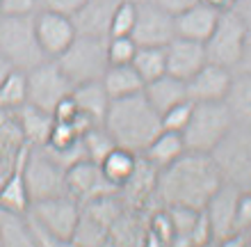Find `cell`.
Here are the masks:
<instances>
[{"label": "cell", "mask_w": 251, "mask_h": 247, "mask_svg": "<svg viewBox=\"0 0 251 247\" xmlns=\"http://www.w3.org/2000/svg\"><path fill=\"white\" fill-rule=\"evenodd\" d=\"M222 183L224 179L210 154L185 151L178 161L158 169L153 199L158 206H190L201 211Z\"/></svg>", "instance_id": "1"}, {"label": "cell", "mask_w": 251, "mask_h": 247, "mask_svg": "<svg viewBox=\"0 0 251 247\" xmlns=\"http://www.w3.org/2000/svg\"><path fill=\"white\" fill-rule=\"evenodd\" d=\"M103 126L112 135L117 147L130 149L135 154H142L151 144L153 137L162 131L160 114L149 103L144 92L110 101Z\"/></svg>", "instance_id": "2"}, {"label": "cell", "mask_w": 251, "mask_h": 247, "mask_svg": "<svg viewBox=\"0 0 251 247\" xmlns=\"http://www.w3.org/2000/svg\"><path fill=\"white\" fill-rule=\"evenodd\" d=\"M233 114L224 101H199L192 103V114L183 128V140L187 151L212 154L215 147L233 128Z\"/></svg>", "instance_id": "3"}, {"label": "cell", "mask_w": 251, "mask_h": 247, "mask_svg": "<svg viewBox=\"0 0 251 247\" xmlns=\"http://www.w3.org/2000/svg\"><path fill=\"white\" fill-rule=\"evenodd\" d=\"M0 53L12 69L30 71L48 60L37 37L34 14L27 16H7L0 14Z\"/></svg>", "instance_id": "4"}, {"label": "cell", "mask_w": 251, "mask_h": 247, "mask_svg": "<svg viewBox=\"0 0 251 247\" xmlns=\"http://www.w3.org/2000/svg\"><path fill=\"white\" fill-rule=\"evenodd\" d=\"M107 37L92 34H75V39L66 46L62 55L55 57L71 85H80L87 81H100L107 64Z\"/></svg>", "instance_id": "5"}, {"label": "cell", "mask_w": 251, "mask_h": 247, "mask_svg": "<svg viewBox=\"0 0 251 247\" xmlns=\"http://www.w3.org/2000/svg\"><path fill=\"white\" fill-rule=\"evenodd\" d=\"M208 62L235 69L245 62L247 55V26L235 7L222 9L212 34L205 39Z\"/></svg>", "instance_id": "6"}, {"label": "cell", "mask_w": 251, "mask_h": 247, "mask_svg": "<svg viewBox=\"0 0 251 247\" xmlns=\"http://www.w3.org/2000/svg\"><path fill=\"white\" fill-rule=\"evenodd\" d=\"M210 156L226 183L240 190H251V126L233 124Z\"/></svg>", "instance_id": "7"}, {"label": "cell", "mask_w": 251, "mask_h": 247, "mask_svg": "<svg viewBox=\"0 0 251 247\" xmlns=\"http://www.w3.org/2000/svg\"><path fill=\"white\" fill-rule=\"evenodd\" d=\"M23 179H25L30 199H50L69 194L66 190V169L60 167L50 156L44 151V147L30 144L23 158Z\"/></svg>", "instance_id": "8"}, {"label": "cell", "mask_w": 251, "mask_h": 247, "mask_svg": "<svg viewBox=\"0 0 251 247\" xmlns=\"http://www.w3.org/2000/svg\"><path fill=\"white\" fill-rule=\"evenodd\" d=\"M27 78V103L46 110L53 114L55 106L60 103L64 96H69L73 89L71 81L64 76L60 64L55 60H44L34 69L25 71Z\"/></svg>", "instance_id": "9"}, {"label": "cell", "mask_w": 251, "mask_h": 247, "mask_svg": "<svg viewBox=\"0 0 251 247\" xmlns=\"http://www.w3.org/2000/svg\"><path fill=\"white\" fill-rule=\"evenodd\" d=\"M27 211L57 238L60 245H64V243H71V236L75 231L82 206L73 199L71 194H62V197L32 201Z\"/></svg>", "instance_id": "10"}, {"label": "cell", "mask_w": 251, "mask_h": 247, "mask_svg": "<svg viewBox=\"0 0 251 247\" xmlns=\"http://www.w3.org/2000/svg\"><path fill=\"white\" fill-rule=\"evenodd\" d=\"M240 188L231 183H222V186L212 192L208 204L203 206L205 218L210 222L212 231V245H222V243L238 231V199H240Z\"/></svg>", "instance_id": "11"}, {"label": "cell", "mask_w": 251, "mask_h": 247, "mask_svg": "<svg viewBox=\"0 0 251 247\" xmlns=\"http://www.w3.org/2000/svg\"><path fill=\"white\" fill-rule=\"evenodd\" d=\"M66 190H69V194L78 201L80 206L99 199L103 194L119 192V188H114L105 179V174H103L99 163L89 161V158L75 163V165H71L66 169Z\"/></svg>", "instance_id": "12"}, {"label": "cell", "mask_w": 251, "mask_h": 247, "mask_svg": "<svg viewBox=\"0 0 251 247\" xmlns=\"http://www.w3.org/2000/svg\"><path fill=\"white\" fill-rule=\"evenodd\" d=\"M130 37L137 46H167L176 37L174 16L149 0H142L137 5V21Z\"/></svg>", "instance_id": "13"}, {"label": "cell", "mask_w": 251, "mask_h": 247, "mask_svg": "<svg viewBox=\"0 0 251 247\" xmlns=\"http://www.w3.org/2000/svg\"><path fill=\"white\" fill-rule=\"evenodd\" d=\"M34 27H37V37L44 48L46 57L55 60L57 55L66 51V46L75 39V26L73 19L60 12H50V9H41L34 12Z\"/></svg>", "instance_id": "14"}, {"label": "cell", "mask_w": 251, "mask_h": 247, "mask_svg": "<svg viewBox=\"0 0 251 247\" xmlns=\"http://www.w3.org/2000/svg\"><path fill=\"white\" fill-rule=\"evenodd\" d=\"M233 81V69H226L215 62H205L197 74L192 76L187 85V99L192 103L199 101H224Z\"/></svg>", "instance_id": "15"}, {"label": "cell", "mask_w": 251, "mask_h": 247, "mask_svg": "<svg viewBox=\"0 0 251 247\" xmlns=\"http://www.w3.org/2000/svg\"><path fill=\"white\" fill-rule=\"evenodd\" d=\"M165 57H167V74L176 76L180 81H190L192 76L208 62L205 44L183 39V37H174L167 44Z\"/></svg>", "instance_id": "16"}, {"label": "cell", "mask_w": 251, "mask_h": 247, "mask_svg": "<svg viewBox=\"0 0 251 247\" xmlns=\"http://www.w3.org/2000/svg\"><path fill=\"white\" fill-rule=\"evenodd\" d=\"M219 14H222V9L208 5L205 0H199V2H194L192 7H187L185 12H180L174 16L176 37L205 44V39L210 37L215 26H217Z\"/></svg>", "instance_id": "17"}, {"label": "cell", "mask_w": 251, "mask_h": 247, "mask_svg": "<svg viewBox=\"0 0 251 247\" xmlns=\"http://www.w3.org/2000/svg\"><path fill=\"white\" fill-rule=\"evenodd\" d=\"M30 144L19 154L16 165L12 167V172L5 176L2 186H0V211H9V213H27V208L32 204L30 192H27L25 179H23V158Z\"/></svg>", "instance_id": "18"}, {"label": "cell", "mask_w": 251, "mask_h": 247, "mask_svg": "<svg viewBox=\"0 0 251 247\" xmlns=\"http://www.w3.org/2000/svg\"><path fill=\"white\" fill-rule=\"evenodd\" d=\"M114 5H117V0H89L80 12L71 16L75 32L92 34V37H107Z\"/></svg>", "instance_id": "19"}, {"label": "cell", "mask_w": 251, "mask_h": 247, "mask_svg": "<svg viewBox=\"0 0 251 247\" xmlns=\"http://www.w3.org/2000/svg\"><path fill=\"white\" fill-rule=\"evenodd\" d=\"M142 92H144V96L149 99V103L155 108L158 114H162L165 110L174 108L176 103L187 101L185 81H180V78H176V76H172V74H165V76H160V78H155V81L146 82Z\"/></svg>", "instance_id": "20"}, {"label": "cell", "mask_w": 251, "mask_h": 247, "mask_svg": "<svg viewBox=\"0 0 251 247\" xmlns=\"http://www.w3.org/2000/svg\"><path fill=\"white\" fill-rule=\"evenodd\" d=\"M16 117H19L21 131H23V137H25L27 144H34V147H44L50 137V131H53L55 117L41 108L32 106V103H23L21 108L14 110Z\"/></svg>", "instance_id": "21"}, {"label": "cell", "mask_w": 251, "mask_h": 247, "mask_svg": "<svg viewBox=\"0 0 251 247\" xmlns=\"http://www.w3.org/2000/svg\"><path fill=\"white\" fill-rule=\"evenodd\" d=\"M71 96L75 101V106L82 114H87L89 119H94L96 124H103L110 108V94L105 92V87L100 81H87L80 85H73Z\"/></svg>", "instance_id": "22"}, {"label": "cell", "mask_w": 251, "mask_h": 247, "mask_svg": "<svg viewBox=\"0 0 251 247\" xmlns=\"http://www.w3.org/2000/svg\"><path fill=\"white\" fill-rule=\"evenodd\" d=\"M25 144L27 142L23 137L16 112L0 108V165L12 169L16 165L19 154L25 149Z\"/></svg>", "instance_id": "23"}, {"label": "cell", "mask_w": 251, "mask_h": 247, "mask_svg": "<svg viewBox=\"0 0 251 247\" xmlns=\"http://www.w3.org/2000/svg\"><path fill=\"white\" fill-rule=\"evenodd\" d=\"M185 140H183V133H176V131H160L155 137L151 140V144L142 151L139 156H144L146 161L151 163L155 169H162V167L172 165L174 161H178L180 156L185 154Z\"/></svg>", "instance_id": "24"}, {"label": "cell", "mask_w": 251, "mask_h": 247, "mask_svg": "<svg viewBox=\"0 0 251 247\" xmlns=\"http://www.w3.org/2000/svg\"><path fill=\"white\" fill-rule=\"evenodd\" d=\"M224 103L231 110L235 124L251 126V69H242L238 74H233Z\"/></svg>", "instance_id": "25"}, {"label": "cell", "mask_w": 251, "mask_h": 247, "mask_svg": "<svg viewBox=\"0 0 251 247\" xmlns=\"http://www.w3.org/2000/svg\"><path fill=\"white\" fill-rule=\"evenodd\" d=\"M110 99H124L130 94H137L144 89V81L139 78L132 64H110L100 78Z\"/></svg>", "instance_id": "26"}, {"label": "cell", "mask_w": 251, "mask_h": 247, "mask_svg": "<svg viewBox=\"0 0 251 247\" xmlns=\"http://www.w3.org/2000/svg\"><path fill=\"white\" fill-rule=\"evenodd\" d=\"M137 158L139 154L130 151V149H124V147H114L110 154L99 163L105 179L112 183L114 188H124L128 181H130L135 167H137Z\"/></svg>", "instance_id": "27"}, {"label": "cell", "mask_w": 251, "mask_h": 247, "mask_svg": "<svg viewBox=\"0 0 251 247\" xmlns=\"http://www.w3.org/2000/svg\"><path fill=\"white\" fill-rule=\"evenodd\" d=\"M0 245L7 247H34L32 234L27 227L25 213L0 211Z\"/></svg>", "instance_id": "28"}, {"label": "cell", "mask_w": 251, "mask_h": 247, "mask_svg": "<svg viewBox=\"0 0 251 247\" xmlns=\"http://www.w3.org/2000/svg\"><path fill=\"white\" fill-rule=\"evenodd\" d=\"M139 78L146 82L155 81L160 76L167 74V57H165V46H137V53L130 62Z\"/></svg>", "instance_id": "29"}, {"label": "cell", "mask_w": 251, "mask_h": 247, "mask_svg": "<svg viewBox=\"0 0 251 247\" xmlns=\"http://www.w3.org/2000/svg\"><path fill=\"white\" fill-rule=\"evenodd\" d=\"M71 243L75 245H87V247H99L110 243V229L105 224H100L94 215H89L82 208L78 218V224H75V231L71 236Z\"/></svg>", "instance_id": "30"}, {"label": "cell", "mask_w": 251, "mask_h": 247, "mask_svg": "<svg viewBox=\"0 0 251 247\" xmlns=\"http://www.w3.org/2000/svg\"><path fill=\"white\" fill-rule=\"evenodd\" d=\"M23 103H27V78L25 71L12 69L0 82V108L5 110H16Z\"/></svg>", "instance_id": "31"}, {"label": "cell", "mask_w": 251, "mask_h": 247, "mask_svg": "<svg viewBox=\"0 0 251 247\" xmlns=\"http://www.w3.org/2000/svg\"><path fill=\"white\" fill-rule=\"evenodd\" d=\"M144 243L146 245H172L174 243L172 218H169V211H167L165 206H158L149 215Z\"/></svg>", "instance_id": "32"}, {"label": "cell", "mask_w": 251, "mask_h": 247, "mask_svg": "<svg viewBox=\"0 0 251 247\" xmlns=\"http://www.w3.org/2000/svg\"><path fill=\"white\" fill-rule=\"evenodd\" d=\"M82 147H85L89 161L100 163L114 147H117V142L112 140V135L107 133V128L103 126V124H94L89 131L82 133Z\"/></svg>", "instance_id": "33"}, {"label": "cell", "mask_w": 251, "mask_h": 247, "mask_svg": "<svg viewBox=\"0 0 251 247\" xmlns=\"http://www.w3.org/2000/svg\"><path fill=\"white\" fill-rule=\"evenodd\" d=\"M169 211V218H172V227H174V243L172 245H187L190 247V236L192 229L197 224V218L201 211L190 206H165Z\"/></svg>", "instance_id": "34"}, {"label": "cell", "mask_w": 251, "mask_h": 247, "mask_svg": "<svg viewBox=\"0 0 251 247\" xmlns=\"http://www.w3.org/2000/svg\"><path fill=\"white\" fill-rule=\"evenodd\" d=\"M137 5L135 0H117L110 19V34L107 37H117V34H130L137 21Z\"/></svg>", "instance_id": "35"}, {"label": "cell", "mask_w": 251, "mask_h": 247, "mask_svg": "<svg viewBox=\"0 0 251 247\" xmlns=\"http://www.w3.org/2000/svg\"><path fill=\"white\" fill-rule=\"evenodd\" d=\"M107 64H130L135 53H137V44L130 34H117V37H107Z\"/></svg>", "instance_id": "36"}, {"label": "cell", "mask_w": 251, "mask_h": 247, "mask_svg": "<svg viewBox=\"0 0 251 247\" xmlns=\"http://www.w3.org/2000/svg\"><path fill=\"white\" fill-rule=\"evenodd\" d=\"M192 114V101H183V103H176L174 108L165 110L160 114V126L165 131H176V133H183V128L187 126Z\"/></svg>", "instance_id": "37"}, {"label": "cell", "mask_w": 251, "mask_h": 247, "mask_svg": "<svg viewBox=\"0 0 251 247\" xmlns=\"http://www.w3.org/2000/svg\"><path fill=\"white\" fill-rule=\"evenodd\" d=\"M80 137H82V133L75 128V124H73V121H57V119H55L53 131H50V137H48V142L44 144V147L64 149V147L75 144Z\"/></svg>", "instance_id": "38"}, {"label": "cell", "mask_w": 251, "mask_h": 247, "mask_svg": "<svg viewBox=\"0 0 251 247\" xmlns=\"http://www.w3.org/2000/svg\"><path fill=\"white\" fill-rule=\"evenodd\" d=\"M203 245H212V231H210V222L205 218V211L201 208V213L197 218V224L192 229L190 247H203Z\"/></svg>", "instance_id": "39"}, {"label": "cell", "mask_w": 251, "mask_h": 247, "mask_svg": "<svg viewBox=\"0 0 251 247\" xmlns=\"http://www.w3.org/2000/svg\"><path fill=\"white\" fill-rule=\"evenodd\" d=\"M39 7V0H2L0 2V14L7 16H27L34 14Z\"/></svg>", "instance_id": "40"}, {"label": "cell", "mask_w": 251, "mask_h": 247, "mask_svg": "<svg viewBox=\"0 0 251 247\" xmlns=\"http://www.w3.org/2000/svg\"><path fill=\"white\" fill-rule=\"evenodd\" d=\"M89 0H39L41 9H50V12H60L66 16H73L75 12H80Z\"/></svg>", "instance_id": "41"}, {"label": "cell", "mask_w": 251, "mask_h": 247, "mask_svg": "<svg viewBox=\"0 0 251 247\" xmlns=\"http://www.w3.org/2000/svg\"><path fill=\"white\" fill-rule=\"evenodd\" d=\"M238 231H251V190H242L238 199Z\"/></svg>", "instance_id": "42"}, {"label": "cell", "mask_w": 251, "mask_h": 247, "mask_svg": "<svg viewBox=\"0 0 251 247\" xmlns=\"http://www.w3.org/2000/svg\"><path fill=\"white\" fill-rule=\"evenodd\" d=\"M80 110H78V106H75V101H73V96L69 94V96H64V99L55 106V110H53V117L57 121H71L75 114H78Z\"/></svg>", "instance_id": "43"}, {"label": "cell", "mask_w": 251, "mask_h": 247, "mask_svg": "<svg viewBox=\"0 0 251 247\" xmlns=\"http://www.w3.org/2000/svg\"><path fill=\"white\" fill-rule=\"evenodd\" d=\"M149 2H153V5H158L160 9H165L167 14H172V16H176V14L185 12L187 7H192L194 2H199V0H149Z\"/></svg>", "instance_id": "44"}, {"label": "cell", "mask_w": 251, "mask_h": 247, "mask_svg": "<svg viewBox=\"0 0 251 247\" xmlns=\"http://www.w3.org/2000/svg\"><path fill=\"white\" fill-rule=\"evenodd\" d=\"M205 2L212 7H217V9H228V7L235 5V0H205Z\"/></svg>", "instance_id": "45"}, {"label": "cell", "mask_w": 251, "mask_h": 247, "mask_svg": "<svg viewBox=\"0 0 251 247\" xmlns=\"http://www.w3.org/2000/svg\"><path fill=\"white\" fill-rule=\"evenodd\" d=\"M9 71H12V64H9V62L2 57V53H0V82L5 81V76L9 74Z\"/></svg>", "instance_id": "46"}, {"label": "cell", "mask_w": 251, "mask_h": 247, "mask_svg": "<svg viewBox=\"0 0 251 247\" xmlns=\"http://www.w3.org/2000/svg\"><path fill=\"white\" fill-rule=\"evenodd\" d=\"M9 172H12V169H7V167L0 165V186H2V181H5V176H7Z\"/></svg>", "instance_id": "47"}, {"label": "cell", "mask_w": 251, "mask_h": 247, "mask_svg": "<svg viewBox=\"0 0 251 247\" xmlns=\"http://www.w3.org/2000/svg\"><path fill=\"white\" fill-rule=\"evenodd\" d=\"M249 243H251V231H249Z\"/></svg>", "instance_id": "48"}, {"label": "cell", "mask_w": 251, "mask_h": 247, "mask_svg": "<svg viewBox=\"0 0 251 247\" xmlns=\"http://www.w3.org/2000/svg\"><path fill=\"white\" fill-rule=\"evenodd\" d=\"M135 2H142V0H135Z\"/></svg>", "instance_id": "49"}, {"label": "cell", "mask_w": 251, "mask_h": 247, "mask_svg": "<svg viewBox=\"0 0 251 247\" xmlns=\"http://www.w3.org/2000/svg\"><path fill=\"white\" fill-rule=\"evenodd\" d=\"M0 2H2V0H0Z\"/></svg>", "instance_id": "50"}]
</instances>
